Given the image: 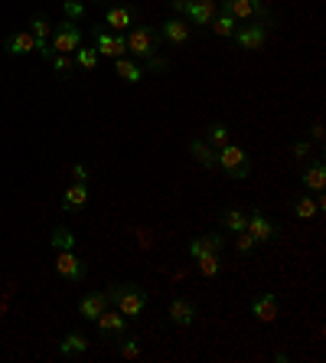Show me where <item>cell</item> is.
Here are the masks:
<instances>
[{"mask_svg":"<svg viewBox=\"0 0 326 363\" xmlns=\"http://www.w3.org/2000/svg\"><path fill=\"white\" fill-rule=\"evenodd\" d=\"M127 52L134 56L137 62L144 66V72H167L170 62L160 60V30L157 26H147V23H134L131 30H127Z\"/></svg>","mask_w":326,"mask_h":363,"instance_id":"cell-1","label":"cell"},{"mask_svg":"<svg viewBox=\"0 0 326 363\" xmlns=\"http://www.w3.org/2000/svg\"><path fill=\"white\" fill-rule=\"evenodd\" d=\"M108 301L115 304L117 311L124 314L127 321H134V318H141L144 311H147V304H151V298H147V291L144 288H137L134 281H127V285H111L108 291Z\"/></svg>","mask_w":326,"mask_h":363,"instance_id":"cell-2","label":"cell"},{"mask_svg":"<svg viewBox=\"0 0 326 363\" xmlns=\"http://www.w3.org/2000/svg\"><path fill=\"white\" fill-rule=\"evenodd\" d=\"M268 33H271V20H248V23H238V30L232 33L235 46L245 52H258L264 43H268Z\"/></svg>","mask_w":326,"mask_h":363,"instance_id":"cell-3","label":"cell"},{"mask_svg":"<svg viewBox=\"0 0 326 363\" xmlns=\"http://www.w3.org/2000/svg\"><path fill=\"white\" fill-rule=\"evenodd\" d=\"M219 167L226 170L228 177H235V180H248L251 177L248 154H245L238 144H232V141H228L226 147H219Z\"/></svg>","mask_w":326,"mask_h":363,"instance_id":"cell-4","label":"cell"},{"mask_svg":"<svg viewBox=\"0 0 326 363\" xmlns=\"http://www.w3.org/2000/svg\"><path fill=\"white\" fill-rule=\"evenodd\" d=\"M219 10L235 17L238 23H248V20H271L268 17V7H264V0H219Z\"/></svg>","mask_w":326,"mask_h":363,"instance_id":"cell-5","label":"cell"},{"mask_svg":"<svg viewBox=\"0 0 326 363\" xmlns=\"http://www.w3.org/2000/svg\"><path fill=\"white\" fill-rule=\"evenodd\" d=\"M50 46H52V52L72 56V52L82 46V30H78V23H72V20H62L59 26H52Z\"/></svg>","mask_w":326,"mask_h":363,"instance_id":"cell-6","label":"cell"},{"mask_svg":"<svg viewBox=\"0 0 326 363\" xmlns=\"http://www.w3.org/2000/svg\"><path fill=\"white\" fill-rule=\"evenodd\" d=\"M56 272H59V279H66L72 281V285H78V281H85V275H88V265L82 262L76 255V249H59L56 255Z\"/></svg>","mask_w":326,"mask_h":363,"instance_id":"cell-7","label":"cell"},{"mask_svg":"<svg viewBox=\"0 0 326 363\" xmlns=\"http://www.w3.org/2000/svg\"><path fill=\"white\" fill-rule=\"evenodd\" d=\"M92 40H95V52L98 56H108V60H121L127 56V40L124 33H111V30H92Z\"/></svg>","mask_w":326,"mask_h":363,"instance_id":"cell-8","label":"cell"},{"mask_svg":"<svg viewBox=\"0 0 326 363\" xmlns=\"http://www.w3.org/2000/svg\"><path fill=\"white\" fill-rule=\"evenodd\" d=\"M134 23H141V13L134 7H127V4H115V7L105 10V17H101V26L111 30V33H124L131 30Z\"/></svg>","mask_w":326,"mask_h":363,"instance_id":"cell-9","label":"cell"},{"mask_svg":"<svg viewBox=\"0 0 326 363\" xmlns=\"http://www.w3.org/2000/svg\"><path fill=\"white\" fill-rule=\"evenodd\" d=\"M251 314L261 324H274L281 318V301H277L274 291H258V295L251 298Z\"/></svg>","mask_w":326,"mask_h":363,"instance_id":"cell-10","label":"cell"},{"mask_svg":"<svg viewBox=\"0 0 326 363\" xmlns=\"http://www.w3.org/2000/svg\"><path fill=\"white\" fill-rule=\"evenodd\" d=\"M216 13H219V0H186L183 7V20L190 26H209Z\"/></svg>","mask_w":326,"mask_h":363,"instance_id":"cell-11","label":"cell"},{"mask_svg":"<svg viewBox=\"0 0 326 363\" xmlns=\"http://www.w3.org/2000/svg\"><path fill=\"white\" fill-rule=\"evenodd\" d=\"M245 233H248V236L255 239V242H274V239L281 236L277 223H271L261 210H255V213L248 216V223H245Z\"/></svg>","mask_w":326,"mask_h":363,"instance_id":"cell-12","label":"cell"},{"mask_svg":"<svg viewBox=\"0 0 326 363\" xmlns=\"http://www.w3.org/2000/svg\"><path fill=\"white\" fill-rule=\"evenodd\" d=\"M157 30H160V40L173 43V46H186V43L192 40V26L186 23L183 17H170V20H163V23H160Z\"/></svg>","mask_w":326,"mask_h":363,"instance_id":"cell-13","label":"cell"},{"mask_svg":"<svg viewBox=\"0 0 326 363\" xmlns=\"http://www.w3.org/2000/svg\"><path fill=\"white\" fill-rule=\"evenodd\" d=\"M30 33H33V40H36V52H40L42 60L50 62L56 52H52V46H50V36H52V23L42 13H36L33 20H30Z\"/></svg>","mask_w":326,"mask_h":363,"instance_id":"cell-14","label":"cell"},{"mask_svg":"<svg viewBox=\"0 0 326 363\" xmlns=\"http://www.w3.org/2000/svg\"><path fill=\"white\" fill-rule=\"evenodd\" d=\"M95 324H98V334H105V337H124V330H127V318L117 311V308L115 311L105 308V311L95 318Z\"/></svg>","mask_w":326,"mask_h":363,"instance_id":"cell-15","label":"cell"},{"mask_svg":"<svg viewBox=\"0 0 326 363\" xmlns=\"http://www.w3.org/2000/svg\"><path fill=\"white\" fill-rule=\"evenodd\" d=\"M167 314L176 328H190V324H196V318H199V311H196V304H192L190 298H173Z\"/></svg>","mask_w":326,"mask_h":363,"instance_id":"cell-16","label":"cell"},{"mask_svg":"<svg viewBox=\"0 0 326 363\" xmlns=\"http://www.w3.org/2000/svg\"><path fill=\"white\" fill-rule=\"evenodd\" d=\"M4 50H7L10 56H30V52H36V40L30 30H17V33H10L7 40H4Z\"/></svg>","mask_w":326,"mask_h":363,"instance_id":"cell-17","label":"cell"},{"mask_svg":"<svg viewBox=\"0 0 326 363\" xmlns=\"http://www.w3.org/2000/svg\"><path fill=\"white\" fill-rule=\"evenodd\" d=\"M88 347H92V340L85 337L82 330H72V334H66L59 340V357H85Z\"/></svg>","mask_w":326,"mask_h":363,"instance_id":"cell-18","label":"cell"},{"mask_svg":"<svg viewBox=\"0 0 326 363\" xmlns=\"http://www.w3.org/2000/svg\"><path fill=\"white\" fill-rule=\"evenodd\" d=\"M190 154L196 157V164H202L206 170H216L219 167V151L212 147L209 141H202V138H192V141H190Z\"/></svg>","mask_w":326,"mask_h":363,"instance_id":"cell-19","label":"cell"},{"mask_svg":"<svg viewBox=\"0 0 326 363\" xmlns=\"http://www.w3.org/2000/svg\"><path fill=\"white\" fill-rule=\"evenodd\" d=\"M222 245H226V236L209 233V236L192 239V242L186 245V252H190V259H199V255H206V252H222Z\"/></svg>","mask_w":326,"mask_h":363,"instance_id":"cell-20","label":"cell"},{"mask_svg":"<svg viewBox=\"0 0 326 363\" xmlns=\"http://www.w3.org/2000/svg\"><path fill=\"white\" fill-rule=\"evenodd\" d=\"M301 180H303V186H307V190L320 194V190L326 186V167H323V161H320V157H310L307 167H303V177Z\"/></svg>","mask_w":326,"mask_h":363,"instance_id":"cell-21","label":"cell"},{"mask_svg":"<svg viewBox=\"0 0 326 363\" xmlns=\"http://www.w3.org/2000/svg\"><path fill=\"white\" fill-rule=\"evenodd\" d=\"M108 304L111 301H108V295H105V291H92V295H85L82 301H78V314H82L85 321H95V318H98Z\"/></svg>","mask_w":326,"mask_h":363,"instance_id":"cell-22","label":"cell"},{"mask_svg":"<svg viewBox=\"0 0 326 363\" xmlns=\"http://www.w3.org/2000/svg\"><path fill=\"white\" fill-rule=\"evenodd\" d=\"M115 72L117 79H124L127 85H137L147 79V72H144V66L137 60H127V56H121V60H115Z\"/></svg>","mask_w":326,"mask_h":363,"instance_id":"cell-23","label":"cell"},{"mask_svg":"<svg viewBox=\"0 0 326 363\" xmlns=\"http://www.w3.org/2000/svg\"><path fill=\"white\" fill-rule=\"evenodd\" d=\"M85 203H88V184H72L66 190V196H62V210L66 213H72V210H82Z\"/></svg>","mask_w":326,"mask_h":363,"instance_id":"cell-24","label":"cell"},{"mask_svg":"<svg viewBox=\"0 0 326 363\" xmlns=\"http://www.w3.org/2000/svg\"><path fill=\"white\" fill-rule=\"evenodd\" d=\"M320 210H323V196H320V200H310V196L303 194L293 200V216H297V220H313V216H320Z\"/></svg>","mask_w":326,"mask_h":363,"instance_id":"cell-25","label":"cell"},{"mask_svg":"<svg viewBox=\"0 0 326 363\" xmlns=\"http://www.w3.org/2000/svg\"><path fill=\"white\" fill-rule=\"evenodd\" d=\"M245 223H248V213L238 210V206H228V210H222V226L228 229V233H245Z\"/></svg>","mask_w":326,"mask_h":363,"instance_id":"cell-26","label":"cell"},{"mask_svg":"<svg viewBox=\"0 0 326 363\" xmlns=\"http://www.w3.org/2000/svg\"><path fill=\"white\" fill-rule=\"evenodd\" d=\"M192 262H196V269H199L202 279H216L219 269H222V259H219V252H206V255H199V259H192Z\"/></svg>","mask_w":326,"mask_h":363,"instance_id":"cell-27","label":"cell"},{"mask_svg":"<svg viewBox=\"0 0 326 363\" xmlns=\"http://www.w3.org/2000/svg\"><path fill=\"white\" fill-rule=\"evenodd\" d=\"M72 62H76L82 72H92V69L98 66V52H95V46H78V50L72 52Z\"/></svg>","mask_w":326,"mask_h":363,"instance_id":"cell-28","label":"cell"},{"mask_svg":"<svg viewBox=\"0 0 326 363\" xmlns=\"http://www.w3.org/2000/svg\"><path fill=\"white\" fill-rule=\"evenodd\" d=\"M209 30H212V33H216V36H232L235 30H238V20H235V17H228V13H222V10H219L216 17H212Z\"/></svg>","mask_w":326,"mask_h":363,"instance_id":"cell-29","label":"cell"},{"mask_svg":"<svg viewBox=\"0 0 326 363\" xmlns=\"http://www.w3.org/2000/svg\"><path fill=\"white\" fill-rule=\"evenodd\" d=\"M228 138H232V131H228V125H222V121H216V125L206 128V141H209L216 151H219V147H226Z\"/></svg>","mask_w":326,"mask_h":363,"instance_id":"cell-30","label":"cell"},{"mask_svg":"<svg viewBox=\"0 0 326 363\" xmlns=\"http://www.w3.org/2000/svg\"><path fill=\"white\" fill-rule=\"evenodd\" d=\"M76 233L72 229H66V226H56L52 229V236H50V245L52 249H76Z\"/></svg>","mask_w":326,"mask_h":363,"instance_id":"cell-31","label":"cell"},{"mask_svg":"<svg viewBox=\"0 0 326 363\" xmlns=\"http://www.w3.org/2000/svg\"><path fill=\"white\" fill-rule=\"evenodd\" d=\"M72 66H76V62H72V56H62V52H56V56L50 60V69L56 72L59 79L69 76V72H72Z\"/></svg>","mask_w":326,"mask_h":363,"instance_id":"cell-32","label":"cell"},{"mask_svg":"<svg viewBox=\"0 0 326 363\" xmlns=\"http://www.w3.org/2000/svg\"><path fill=\"white\" fill-rule=\"evenodd\" d=\"M117 354L124 357V360H137V357H141V344H137L134 337H121V344H117Z\"/></svg>","mask_w":326,"mask_h":363,"instance_id":"cell-33","label":"cell"},{"mask_svg":"<svg viewBox=\"0 0 326 363\" xmlns=\"http://www.w3.org/2000/svg\"><path fill=\"white\" fill-rule=\"evenodd\" d=\"M291 154H293V157H297V161H301V164H307L310 157H313V144H310L307 138H303V141H293Z\"/></svg>","mask_w":326,"mask_h":363,"instance_id":"cell-34","label":"cell"},{"mask_svg":"<svg viewBox=\"0 0 326 363\" xmlns=\"http://www.w3.org/2000/svg\"><path fill=\"white\" fill-rule=\"evenodd\" d=\"M62 10H66V20H72V23H78V20L85 17V4H82V0H66V4H62Z\"/></svg>","mask_w":326,"mask_h":363,"instance_id":"cell-35","label":"cell"},{"mask_svg":"<svg viewBox=\"0 0 326 363\" xmlns=\"http://www.w3.org/2000/svg\"><path fill=\"white\" fill-rule=\"evenodd\" d=\"M255 245H258V242H255V239H251L248 233H238V242H235L238 255H251V252H255Z\"/></svg>","mask_w":326,"mask_h":363,"instance_id":"cell-36","label":"cell"},{"mask_svg":"<svg viewBox=\"0 0 326 363\" xmlns=\"http://www.w3.org/2000/svg\"><path fill=\"white\" fill-rule=\"evenodd\" d=\"M72 177H76L78 184H88V167H85V164H72Z\"/></svg>","mask_w":326,"mask_h":363,"instance_id":"cell-37","label":"cell"},{"mask_svg":"<svg viewBox=\"0 0 326 363\" xmlns=\"http://www.w3.org/2000/svg\"><path fill=\"white\" fill-rule=\"evenodd\" d=\"M323 121H313V128H310V138H313V141H323Z\"/></svg>","mask_w":326,"mask_h":363,"instance_id":"cell-38","label":"cell"},{"mask_svg":"<svg viewBox=\"0 0 326 363\" xmlns=\"http://www.w3.org/2000/svg\"><path fill=\"white\" fill-rule=\"evenodd\" d=\"M62 4H66V0H62Z\"/></svg>","mask_w":326,"mask_h":363,"instance_id":"cell-39","label":"cell"}]
</instances>
